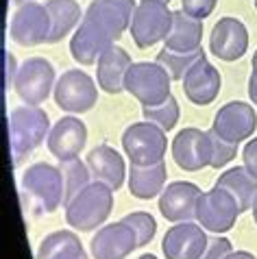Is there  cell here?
<instances>
[{
    "instance_id": "cell-13",
    "label": "cell",
    "mask_w": 257,
    "mask_h": 259,
    "mask_svg": "<svg viewBox=\"0 0 257 259\" xmlns=\"http://www.w3.org/2000/svg\"><path fill=\"white\" fill-rule=\"evenodd\" d=\"M209 237L198 222H175L161 240V253L166 259H201Z\"/></svg>"
},
{
    "instance_id": "cell-24",
    "label": "cell",
    "mask_w": 257,
    "mask_h": 259,
    "mask_svg": "<svg viewBox=\"0 0 257 259\" xmlns=\"http://www.w3.org/2000/svg\"><path fill=\"white\" fill-rule=\"evenodd\" d=\"M216 185L227 190L235 200H238L242 213H244L246 209H251L255 198H257V179L244 168V165L229 168L227 172H223V175L218 177Z\"/></svg>"
},
{
    "instance_id": "cell-6",
    "label": "cell",
    "mask_w": 257,
    "mask_h": 259,
    "mask_svg": "<svg viewBox=\"0 0 257 259\" xmlns=\"http://www.w3.org/2000/svg\"><path fill=\"white\" fill-rule=\"evenodd\" d=\"M53 31V18L46 5L37 0H28V3L18 5L13 11L9 22V37L18 46L33 48L39 44H48Z\"/></svg>"
},
{
    "instance_id": "cell-36",
    "label": "cell",
    "mask_w": 257,
    "mask_h": 259,
    "mask_svg": "<svg viewBox=\"0 0 257 259\" xmlns=\"http://www.w3.org/2000/svg\"><path fill=\"white\" fill-rule=\"evenodd\" d=\"M248 98L253 100V105H257V76L251 74L248 78Z\"/></svg>"
},
{
    "instance_id": "cell-34",
    "label": "cell",
    "mask_w": 257,
    "mask_h": 259,
    "mask_svg": "<svg viewBox=\"0 0 257 259\" xmlns=\"http://www.w3.org/2000/svg\"><path fill=\"white\" fill-rule=\"evenodd\" d=\"M242 159H244V168L257 179V138L248 140L242 148Z\"/></svg>"
},
{
    "instance_id": "cell-19",
    "label": "cell",
    "mask_w": 257,
    "mask_h": 259,
    "mask_svg": "<svg viewBox=\"0 0 257 259\" xmlns=\"http://www.w3.org/2000/svg\"><path fill=\"white\" fill-rule=\"evenodd\" d=\"M181 83H183L185 98L198 107H205V105H211L218 98L220 88H223V76H220L218 68L207 61L205 57V59L196 61L188 70V74L183 76Z\"/></svg>"
},
{
    "instance_id": "cell-9",
    "label": "cell",
    "mask_w": 257,
    "mask_h": 259,
    "mask_svg": "<svg viewBox=\"0 0 257 259\" xmlns=\"http://www.w3.org/2000/svg\"><path fill=\"white\" fill-rule=\"evenodd\" d=\"M55 103L59 109L68 113H88L98 103V85L88 72L68 70L57 78L55 85Z\"/></svg>"
},
{
    "instance_id": "cell-37",
    "label": "cell",
    "mask_w": 257,
    "mask_h": 259,
    "mask_svg": "<svg viewBox=\"0 0 257 259\" xmlns=\"http://www.w3.org/2000/svg\"><path fill=\"white\" fill-rule=\"evenodd\" d=\"M227 259H257V257L253 253H248V250H233V253H229Z\"/></svg>"
},
{
    "instance_id": "cell-20",
    "label": "cell",
    "mask_w": 257,
    "mask_h": 259,
    "mask_svg": "<svg viewBox=\"0 0 257 259\" xmlns=\"http://www.w3.org/2000/svg\"><path fill=\"white\" fill-rule=\"evenodd\" d=\"M131 55L126 53L122 46L113 44L107 50H103V55L96 61V83L98 88L107 94H120L124 92V78L126 72L131 68Z\"/></svg>"
},
{
    "instance_id": "cell-3",
    "label": "cell",
    "mask_w": 257,
    "mask_h": 259,
    "mask_svg": "<svg viewBox=\"0 0 257 259\" xmlns=\"http://www.w3.org/2000/svg\"><path fill=\"white\" fill-rule=\"evenodd\" d=\"M66 209V222L74 231L90 233L101 229L113 209V190L101 181H94L76 194Z\"/></svg>"
},
{
    "instance_id": "cell-25",
    "label": "cell",
    "mask_w": 257,
    "mask_h": 259,
    "mask_svg": "<svg viewBox=\"0 0 257 259\" xmlns=\"http://www.w3.org/2000/svg\"><path fill=\"white\" fill-rule=\"evenodd\" d=\"M46 7L53 18V31L48 44H57L63 37H68L72 31H76L83 20L81 7L76 0H46Z\"/></svg>"
},
{
    "instance_id": "cell-29",
    "label": "cell",
    "mask_w": 257,
    "mask_h": 259,
    "mask_svg": "<svg viewBox=\"0 0 257 259\" xmlns=\"http://www.w3.org/2000/svg\"><path fill=\"white\" fill-rule=\"evenodd\" d=\"M142 116L144 120L153 122L163 131H173L177 126V122H179V116H181V109H179V103H177V98L170 94L163 103L159 105H153V107H142Z\"/></svg>"
},
{
    "instance_id": "cell-22",
    "label": "cell",
    "mask_w": 257,
    "mask_h": 259,
    "mask_svg": "<svg viewBox=\"0 0 257 259\" xmlns=\"http://www.w3.org/2000/svg\"><path fill=\"white\" fill-rule=\"evenodd\" d=\"M126 179H128V192H131V196L140 198V200L157 198L163 192L166 181H168L166 161L151 163V165H135V163H131Z\"/></svg>"
},
{
    "instance_id": "cell-17",
    "label": "cell",
    "mask_w": 257,
    "mask_h": 259,
    "mask_svg": "<svg viewBox=\"0 0 257 259\" xmlns=\"http://www.w3.org/2000/svg\"><path fill=\"white\" fill-rule=\"evenodd\" d=\"M209 50L220 61H238L248 50V31L238 18H220L211 28Z\"/></svg>"
},
{
    "instance_id": "cell-12",
    "label": "cell",
    "mask_w": 257,
    "mask_h": 259,
    "mask_svg": "<svg viewBox=\"0 0 257 259\" xmlns=\"http://www.w3.org/2000/svg\"><path fill=\"white\" fill-rule=\"evenodd\" d=\"M211 128L223 140L231 144H242L244 140H251L255 135L257 113L253 109V105L242 103V100H231V103L223 105L216 111Z\"/></svg>"
},
{
    "instance_id": "cell-10",
    "label": "cell",
    "mask_w": 257,
    "mask_h": 259,
    "mask_svg": "<svg viewBox=\"0 0 257 259\" xmlns=\"http://www.w3.org/2000/svg\"><path fill=\"white\" fill-rule=\"evenodd\" d=\"M242 209L238 200L218 185H213L209 192H203L196 205V222L205 231H211L216 235L231 231Z\"/></svg>"
},
{
    "instance_id": "cell-38",
    "label": "cell",
    "mask_w": 257,
    "mask_h": 259,
    "mask_svg": "<svg viewBox=\"0 0 257 259\" xmlns=\"http://www.w3.org/2000/svg\"><path fill=\"white\" fill-rule=\"evenodd\" d=\"M251 211H253V220H255V225H257V198H255V203L251 207Z\"/></svg>"
},
{
    "instance_id": "cell-44",
    "label": "cell",
    "mask_w": 257,
    "mask_h": 259,
    "mask_svg": "<svg viewBox=\"0 0 257 259\" xmlns=\"http://www.w3.org/2000/svg\"><path fill=\"white\" fill-rule=\"evenodd\" d=\"M166 3H170V0H166Z\"/></svg>"
},
{
    "instance_id": "cell-42",
    "label": "cell",
    "mask_w": 257,
    "mask_h": 259,
    "mask_svg": "<svg viewBox=\"0 0 257 259\" xmlns=\"http://www.w3.org/2000/svg\"><path fill=\"white\" fill-rule=\"evenodd\" d=\"M11 3H16V5H22V3H28V0H11Z\"/></svg>"
},
{
    "instance_id": "cell-14",
    "label": "cell",
    "mask_w": 257,
    "mask_h": 259,
    "mask_svg": "<svg viewBox=\"0 0 257 259\" xmlns=\"http://www.w3.org/2000/svg\"><path fill=\"white\" fill-rule=\"evenodd\" d=\"M173 159L185 172H198L211 165L209 133L196 126H188L179 131L173 140Z\"/></svg>"
},
{
    "instance_id": "cell-7",
    "label": "cell",
    "mask_w": 257,
    "mask_h": 259,
    "mask_svg": "<svg viewBox=\"0 0 257 259\" xmlns=\"http://www.w3.org/2000/svg\"><path fill=\"white\" fill-rule=\"evenodd\" d=\"M22 192L39 205L41 211L53 213L63 205V175L53 163L37 161L22 175Z\"/></svg>"
},
{
    "instance_id": "cell-26",
    "label": "cell",
    "mask_w": 257,
    "mask_h": 259,
    "mask_svg": "<svg viewBox=\"0 0 257 259\" xmlns=\"http://www.w3.org/2000/svg\"><path fill=\"white\" fill-rule=\"evenodd\" d=\"M83 253L85 248L74 231H55L39 242L37 259H74Z\"/></svg>"
},
{
    "instance_id": "cell-2",
    "label": "cell",
    "mask_w": 257,
    "mask_h": 259,
    "mask_svg": "<svg viewBox=\"0 0 257 259\" xmlns=\"http://www.w3.org/2000/svg\"><path fill=\"white\" fill-rule=\"evenodd\" d=\"M9 148L13 163H20L33 153L41 142L48 140L51 120L39 105H20L9 111Z\"/></svg>"
},
{
    "instance_id": "cell-30",
    "label": "cell",
    "mask_w": 257,
    "mask_h": 259,
    "mask_svg": "<svg viewBox=\"0 0 257 259\" xmlns=\"http://www.w3.org/2000/svg\"><path fill=\"white\" fill-rule=\"evenodd\" d=\"M122 220L135 231L140 246H146V244H151L153 237L157 235V220L153 218L151 213H146V211H133V213L124 215Z\"/></svg>"
},
{
    "instance_id": "cell-27",
    "label": "cell",
    "mask_w": 257,
    "mask_h": 259,
    "mask_svg": "<svg viewBox=\"0 0 257 259\" xmlns=\"http://www.w3.org/2000/svg\"><path fill=\"white\" fill-rule=\"evenodd\" d=\"M59 168L63 175V207H66L85 185H90L92 172L88 168V163H83L78 157L70 161H61Z\"/></svg>"
},
{
    "instance_id": "cell-35",
    "label": "cell",
    "mask_w": 257,
    "mask_h": 259,
    "mask_svg": "<svg viewBox=\"0 0 257 259\" xmlns=\"http://www.w3.org/2000/svg\"><path fill=\"white\" fill-rule=\"evenodd\" d=\"M5 63H7V70H5V85L7 88H13L16 83V74H18V63H16V57L11 53L5 55Z\"/></svg>"
},
{
    "instance_id": "cell-31",
    "label": "cell",
    "mask_w": 257,
    "mask_h": 259,
    "mask_svg": "<svg viewBox=\"0 0 257 259\" xmlns=\"http://www.w3.org/2000/svg\"><path fill=\"white\" fill-rule=\"evenodd\" d=\"M207 133H209V140H211V165L209 168L220 170V168H225L227 163H231L233 157L238 155V144L223 140L213 128H209Z\"/></svg>"
},
{
    "instance_id": "cell-4",
    "label": "cell",
    "mask_w": 257,
    "mask_h": 259,
    "mask_svg": "<svg viewBox=\"0 0 257 259\" xmlns=\"http://www.w3.org/2000/svg\"><path fill=\"white\" fill-rule=\"evenodd\" d=\"M173 16L166 0H140L135 5L128 33L138 48H151L159 41H166L170 28H173Z\"/></svg>"
},
{
    "instance_id": "cell-5",
    "label": "cell",
    "mask_w": 257,
    "mask_h": 259,
    "mask_svg": "<svg viewBox=\"0 0 257 259\" xmlns=\"http://www.w3.org/2000/svg\"><path fill=\"white\" fill-rule=\"evenodd\" d=\"M173 78L166 68L157 61H138L131 63L124 78V92H128L142 107H153L163 103L170 92Z\"/></svg>"
},
{
    "instance_id": "cell-1",
    "label": "cell",
    "mask_w": 257,
    "mask_h": 259,
    "mask_svg": "<svg viewBox=\"0 0 257 259\" xmlns=\"http://www.w3.org/2000/svg\"><path fill=\"white\" fill-rule=\"evenodd\" d=\"M133 0H92L70 37V53L78 66H94L103 50L113 46L131 26Z\"/></svg>"
},
{
    "instance_id": "cell-43",
    "label": "cell",
    "mask_w": 257,
    "mask_h": 259,
    "mask_svg": "<svg viewBox=\"0 0 257 259\" xmlns=\"http://www.w3.org/2000/svg\"><path fill=\"white\" fill-rule=\"evenodd\" d=\"M255 9H257V0H255Z\"/></svg>"
},
{
    "instance_id": "cell-32",
    "label": "cell",
    "mask_w": 257,
    "mask_h": 259,
    "mask_svg": "<svg viewBox=\"0 0 257 259\" xmlns=\"http://www.w3.org/2000/svg\"><path fill=\"white\" fill-rule=\"evenodd\" d=\"M229 253H233V244L229 237L213 235V237H209V244H207L201 259H227Z\"/></svg>"
},
{
    "instance_id": "cell-15",
    "label": "cell",
    "mask_w": 257,
    "mask_h": 259,
    "mask_svg": "<svg viewBox=\"0 0 257 259\" xmlns=\"http://www.w3.org/2000/svg\"><path fill=\"white\" fill-rule=\"evenodd\" d=\"M140 248L138 235L124 220L103 225L90 242V253L94 259H126Z\"/></svg>"
},
{
    "instance_id": "cell-16",
    "label": "cell",
    "mask_w": 257,
    "mask_h": 259,
    "mask_svg": "<svg viewBox=\"0 0 257 259\" xmlns=\"http://www.w3.org/2000/svg\"><path fill=\"white\" fill-rule=\"evenodd\" d=\"M85 144H88V126L74 116H63L61 120H57L46 140L48 150L59 161L76 159Z\"/></svg>"
},
{
    "instance_id": "cell-8",
    "label": "cell",
    "mask_w": 257,
    "mask_h": 259,
    "mask_svg": "<svg viewBox=\"0 0 257 259\" xmlns=\"http://www.w3.org/2000/svg\"><path fill=\"white\" fill-rule=\"evenodd\" d=\"M122 148L135 165L159 163L163 161L168 150L166 131L148 120L135 122V124L126 126V131L122 133Z\"/></svg>"
},
{
    "instance_id": "cell-28",
    "label": "cell",
    "mask_w": 257,
    "mask_h": 259,
    "mask_svg": "<svg viewBox=\"0 0 257 259\" xmlns=\"http://www.w3.org/2000/svg\"><path fill=\"white\" fill-rule=\"evenodd\" d=\"M201 59H205L203 48L194 50V53H175V50H168L163 46L159 53H157V63H161V66L166 68V72L170 74L173 81H183L188 70Z\"/></svg>"
},
{
    "instance_id": "cell-40",
    "label": "cell",
    "mask_w": 257,
    "mask_h": 259,
    "mask_svg": "<svg viewBox=\"0 0 257 259\" xmlns=\"http://www.w3.org/2000/svg\"><path fill=\"white\" fill-rule=\"evenodd\" d=\"M138 259H157V257H155V255H151V253H146V255H140Z\"/></svg>"
},
{
    "instance_id": "cell-39",
    "label": "cell",
    "mask_w": 257,
    "mask_h": 259,
    "mask_svg": "<svg viewBox=\"0 0 257 259\" xmlns=\"http://www.w3.org/2000/svg\"><path fill=\"white\" fill-rule=\"evenodd\" d=\"M253 74L257 76V50H255V55H253Z\"/></svg>"
},
{
    "instance_id": "cell-21",
    "label": "cell",
    "mask_w": 257,
    "mask_h": 259,
    "mask_svg": "<svg viewBox=\"0 0 257 259\" xmlns=\"http://www.w3.org/2000/svg\"><path fill=\"white\" fill-rule=\"evenodd\" d=\"M85 163H88L94 181H101L105 185H109L113 192L122 188L124 179L128 177L122 155H120L116 148L107 146V144H101V146L92 148L88 153Z\"/></svg>"
},
{
    "instance_id": "cell-33",
    "label": "cell",
    "mask_w": 257,
    "mask_h": 259,
    "mask_svg": "<svg viewBox=\"0 0 257 259\" xmlns=\"http://www.w3.org/2000/svg\"><path fill=\"white\" fill-rule=\"evenodd\" d=\"M218 0H181V11L188 13L190 18L205 20L211 16V11L216 9Z\"/></svg>"
},
{
    "instance_id": "cell-18",
    "label": "cell",
    "mask_w": 257,
    "mask_h": 259,
    "mask_svg": "<svg viewBox=\"0 0 257 259\" xmlns=\"http://www.w3.org/2000/svg\"><path fill=\"white\" fill-rule=\"evenodd\" d=\"M201 188L190 181H173L159 194V211L170 222H185L196 218Z\"/></svg>"
},
{
    "instance_id": "cell-41",
    "label": "cell",
    "mask_w": 257,
    "mask_h": 259,
    "mask_svg": "<svg viewBox=\"0 0 257 259\" xmlns=\"http://www.w3.org/2000/svg\"><path fill=\"white\" fill-rule=\"evenodd\" d=\"M74 259H90V257H88V253H83V255H78V257H74Z\"/></svg>"
},
{
    "instance_id": "cell-23",
    "label": "cell",
    "mask_w": 257,
    "mask_h": 259,
    "mask_svg": "<svg viewBox=\"0 0 257 259\" xmlns=\"http://www.w3.org/2000/svg\"><path fill=\"white\" fill-rule=\"evenodd\" d=\"M163 44H166L168 50H175V53H194V50H201L203 20L190 18L183 11H175L173 28H170Z\"/></svg>"
},
{
    "instance_id": "cell-11",
    "label": "cell",
    "mask_w": 257,
    "mask_h": 259,
    "mask_svg": "<svg viewBox=\"0 0 257 259\" xmlns=\"http://www.w3.org/2000/svg\"><path fill=\"white\" fill-rule=\"evenodd\" d=\"M55 85L57 81L53 63L44 57H31L18 68L13 90L24 105H41L46 103L51 92H55Z\"/></svg>"
}]
</instances>
